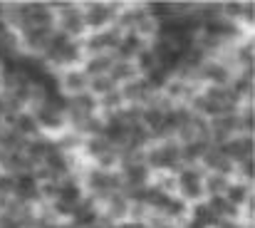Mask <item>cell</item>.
Listing matches in <instances>:
<instances>
[{
  "label": "cell",
  "mask_w": 255,
  "mask_h": 228,
  "mask_svg": "<svg viewBox=\"0 0 255 228\" xmlns=\"http://www.w3.org/2000/svg\"><path fill=\"white\" fill-rule=\"evenodd\" d=\"M176 186L178 191L186 196V199H201L203 196V179L196 169H181L178 176H176Z\"/></svg>",
  "instance_id": "1"
},
{
  "label": "cell",
  "mask_w": 255,
  "mask_h": 228,
  "mask_svg": "<svg viewBox=\"0 0 255 228\" xmlns=\"http://www.w3.org/2000/svg\"><path fill=\"white\" fill-rule=\"evenodd\" d=\"M12 194L20 199V201H30L40 194V181L32 171H17L12 176Z\"/></svg>",
  "instance_id": "2"
},
{
  "label": "cell",
  "mask_w": 255,
  "mask_h": 228,
  "mask_svg": "<svg viewBox=\"0 0 255 228\" xmlns=\"http://www.w3.org/2000/svg\"><path fill=\"white\" fill-rule=\"evenodd\" d=\"M178 159H181V149L171 142H164L161 147L149 152V164L154 169H173L178 164Z\"/></svg>",
  "instance_id": "3"
},
{
  "label": "cell",
  "mask_w": 255,
  "mask_h": 228,
  "mask_svg": "<svg viewBox=\"0 0 255 228\" xmlns=\"http://www.w3.org/2000/svg\"><path fill=\"white\" fill-rule=\"evenodd\" d=\"M141 50H144V37H141L136 30H129V32L122 35L119 42H117V52H119L122 62H127L129 57H136Z\"/></svg>",
  "instance_id": "4"
},
{
  "label": "cell",
  "mask_w": 255,
  "mask_h": 228,
  "mask_svg": "<svg viewBox=\"0 0 255 228\" xmlns=\"http://www.w3.org/2000/svg\"><path fill=\"white\" fill-rule=\"evenodd\" d=\"M112 15H114V5L92 2V5H87V12L82 15V17H85V25L94 27V30H99V27H104V25L112 20Z\"/></svg>",
  "instance_id": "5"
},
{
  "label": "cell",
  "mask_w": 255,
  "mask_h": 228,
  "mask_svg": "<svg viewBox=\"0 0 255 228\" xmlns=\"http://www.w3.org/2000/svg\"><path fill=\"white\" fill-rule=\"evenodd\" d=\"M221 152L226 154L228 159L246 161V159H251V156H253V139H251V137H236V139L226 142Z\"/></svg>",
  "instance_id": "6"
},
{
  "label": "cell",
  "mask_w": 255,
  "mask_h": 228,
  "mask_svg": "<svg viewBox=\"0 0 255 228\" xmlns=\"http://www.w3.org/2000/svg\"><path fill=\"white\" fill-rule=\"evenodd\" d=\"M62 15H60V22H62V30L60 32H65L67 37L70 35H80L82 30H85V17H82V12H77L72 5H62Z\"/></svg>",
  "instance_id": "7"
},
{
  "label": "cell",
  "mask_w": 255,
  "mask_h": 228,
  "mask_svg": "<svg viewBox=\"0 0 255 228\" xmlns=\"http://www.w3.org/2000/svg\"><path fill=\"white\" fill-rule=\"evenodd\" d=\"M70 109H72V114L75 117H92L94 112H97V97L94 94H89V92H80V94H75L72 99H70Z\"/></svg>",
  "instance_id": "8"
},
{
  "label": "cell",
  "mask_w": 255,
  "mask_h": 228,
  "mask_svg": "<svg viewBox=\"0 0 255 228\" xmlns=\"http://www.w3.org/2000/svg\"><path fill=\"white\" fill-rule=\"evenodd\" d=\"M55 196H57V201H62V204H70V206H80V199H82V186L77 184V181H62V184H57L55 186Z\"/></svg>",
  "instance_id": "9"
},
{
  "label": "cell",
  "mask_w": 255,
  "mask_h": 228,
  "mask_svg": "<svg viewBox=\"0 0 255 228\" xmlns=\"http://www.w3.org/2000/svg\"><path fill=\"white\" fill-rule=\"evenodd\" d=\"M238 129V119L236 114H221V117H213V137L221 142V139H228L231 132Z\"/></svg>",
  "instance_id": "10"
},
{
  "label": "cell",
  "mask_w": 255,
  "mask_h": 228,
  "mask_svg": "<svg viewBox=\"0 0 255 228\" xmlns=\"http://www.w3.org/2000/svg\"><path fill=\"white\" fill-rule=\"evenodd\" d=\"M89 186H92L94 191L107 194V191H112V189L119 186V179H117L114 174H109V171H92V174H89Z\"/></svg>",
  "instance_id": "11"
},
{
  "label": "cell",
  "mask_w": 255,
  "mask_h": 228,
  "mask_svg": "<svg viewBox=\"0 0 255 228\" xmlns=\"http://www.w3.org/2000/svg\"><path fill=\"white\" fill-rule=\"evenodd\" d=\"M218 224H221V219H216L208 206H196L191 211V228H213Z\"/></svg>",
  "instance_id": "12"
},
{
  "label": "cell",
  "mask_w": 255,
  "mask_h": 228,
  "mask_svg": "<svg viewBox=\"0 0 255 228\" xmlns=\"http://www.w3.org/2000/svg\"><path fill=\"white\" fill-rule=\"evenodd\" d=\"M50 27H27L25 30V45L27 47H32V50H42V47H47V42H50Z\"/></svg>",
  "instance_id": "13"
},
{
  "label": "cell",
  "mask_w": 255,
  "mask_h": 228,
  "mask_svg": "<svg viewBox=\"0 0 255 228\" xmlns=\"http://www.w3.org/2000/svg\"><path fill=\"white\" fill-rule=\"evenodd\" d=\"M97 209L92 206V204H82V206H75V211H72V221H75V226H82V228H92L97 226Z\"/></svg>",
  "instance_id": "14"
},
{
  "label": "cell",
  "mask_w": 255,
  "mask_h": 228,
  "mask_svg": "<svg viewBox=\"0 0 255 228\" xmlns=\"http://www.w3.org/2000/svg\"><path fill=\"white\" fill-rule=\"evenodd\" d=\"M32 117H35L37 127H42V129H52V132H55V129H60V127H62V122H65V119H62V114H57V112H52V109H47V107H40Z\"/></svg>",
  "instance_id": "15"
},
{
  "label": "cell",
  "mask_w": 255,
  "mask_h": 228,
  "mask_svg": "<svg viewBox=\"0 0 255 228\" xmlns=\"http://www.w3.org/2000/svg\"><path fill=\"white\" fill-rule=\"evenodd\" d=\"M124 176L131 186H144L146 179H149V166H144L141 161H131L124 166Z\"/></svg>",
  "instance_id": "16"
},
{
  "label": "cell",
  "mask_w": 255,
  "mask_h": 228,
  "mask_svg": "<svg viewBox=\"0 0 255 228\" xmlns=\"http://www.w3.org/2000/svg\"><path fill=\"white\" fill-rule=\"evenodd\" d=\"M15 134L20 137H35L37 132H40V127H37V122H35V117L32 114H27V112H20L17 117H15Z\"/></svg>",
  "instance_id": "17"
},
{
  "label": "cell",
  "mask_w": 255,
  "mask_h": 228,
  "mask_svg": "<svg viewBox=\"0 0 255 228\" xmlns=\"http://www.w3.org/2000/svg\"><path fill=\"white\" fill-rule=\"evenodd\" d=\"M117 42H119V35L114 30H109V32H97L87 45H89V50H94L99 55V50H112V47H117Z\"/></svg>",
  "instance_id": "18"
},
{
  "label": "cell",
  "mask_w": 255,
  "mask_h": 228,
  "mask_svg": "<svg viewBox=\"0 0 255 228\" xmlns=\"http://www.w3.org/2000/svg\"><path fill=\"white\" fill-rule=\"evenodd\" d=\"M201 75L206 79L213 82V87H221L228 82V70L221 65V62H208V65H201Z\"/></svg>",
  "instance_id": "19"
},
{
  "label": "cell",
  "mask_w": 255,
  "mask_h": 228,
  "mask_svg": "<svg viewBox=\"0 0 255 228\" xmlns=\"http://www.w3.org/2000/svg\"><path fill=\"white\" fill-rule=\"evenodd\" d=\"M87 82H89V79H87L85 72H80V70H70L67 77L60 79V87H67L72 94H80V92H85Z\"/></svg>",
  "instance_id": "20"
},
{
  "label": "cell",
  "mask_w": 255,
  "mask_h": 228,
  "mask_svg": "<svg viewBox=\"0 0 255 228\" xmlns=\"http://www.w3.org/2000/svg\"><path fill=\"white\" fill-rule=\"evenodd\" d=\"M144 82H146V87L149 89H166L171 84V75L164 70V67H154L151 72H146V77H144Z\"/></svg>",
  "instance_id": "21"
},
{
  "label": "cell",
  "mask_w": 255,
  "mask_h": 228,
  "mask_svg": "<svg viewBox=\"0 0 255 228\" xmlns=\"http://www.w3.org/2000/svg\"><path fill=\"white\" fill-rule=\"evenodd\" d=\"M208 209L213 211V216L218 219V216H236V206L223 196V194H218V196H211V201H208Z\"/></svg>",
  "instance_id": "22"
},
{
  "label": "cell",
  "mask_w": 255,
  "mask_h": 228,
  "mask_svg": "<svg viewBox=\"0 0 255 228\" xmlns=\"http://www.w3.org/2000/svg\"><path fill=\"white\" fill-rule=\"evenodd\" d=\"M134 75H136V67L134 65H129V62H114L107 77L117 84V82H131Z\"/></svg>",
  "instance_id": "23"
},
{
  "label": "cell",
  "mask_w": 255,
  "mask_h": 228,
  "mask_svg": "<svg viewBox=\"0 0 255 228\" xmlns=\"http://www.w3.org/2000/svg\"><path fill=\"white\" fill-rule=\"evenodd\" d=\"M42 161H45V166H47V171H50V174H65V171H67V156L60 152L57 147L47 154Z\"/></svg>",
  "instance_id": "24"
},
{
  "label": "cell",
  "mask_w": 255,
  "mask_h": 228,
  "mask_svg": "<svg viewBox=\"0 0 255 228\" xmlns=\"http://www.w3.org/2000/svg\"><path fill=\"white\" fill-rule=\"evenodd\" d=\"M208 152V144L203 139H188L186 147L181 149V159L186 161H196V159H203V154Z\"/></svg>",
  "instance_id": "25"
},
{
  "label": "cell",
  "mask_w": 255,
  "mask_h": 228,
  "mask_svg": "<svg viewBox=\"0 0 255 228\" xmlns=\"http://www.w3.org/2000/svg\"><path fill=\"white\" fill-rule=\"evenodd\" d=\"M112 65H114V60H112V57H107V55H94V57L87 62L85 75L99 77L102 72H109V70H112Z\"/></svg>",
  "instance_id": "26"
},
{
  "label": "cell",
  "mask_w": 255,
  "mask_h": 228,
  "mask_svg": "<svg viewBox=\"0 0 255 228\" xmlns=\"http://www.w3.org/2000/svg\"><path fill=\"white\" fill-rule=\"evenodd\" d=\"M52 149H55L52 142H47V139H32L27 144V156H30V161H37V159H45Z\"/></svg>",
  "instance_id": "27"
},
{
  "label": "cell",
  "mask_w": 255,
  "mask_h": 228,
  "mask_svg": "<svg viewBox=\"0 0 255 228\" xmlns=\"http://www.w3.org/2000/svg\"><path fill=\"white\" fill-rule=\"evenodd\" d=\"M146 10H149V20L166 22L171 17H176V15H173V5H169V2H151Z\"/></svg>",
  "instance_id": "28"
},
{
  "label": "cell",
  "mask_w": 255,
  "mask_h": 228,
  "mask_svg": "<svg viewBox=\"0 0 255 228\" xmlns=\"http://www.w3.org/2000/svg\"><path fill=\"white\" fill-rule=\"evenodd\" d=\"M236 209L241 206V204H246L248 201V186H243V184H228V189H226V194H223Z\"/></svg>",
  "instance_id": "29"
},
{
  "label": "cell",
  "mask_w": 255,
  "mask_h": 228,
  "mask_svg": "<svg viewBox=\"0 0 255 228\" xmlns=\"http://www.w3.org/2000/svg\"><path fill=\"white\" fill-rule=\"evenodd\" d=\"M89 87H92V92L89 94H109V92H114V82L109 79L107 75H99V77H92L89 79Z\"/></svg>",
  "instance_id": "30"
},
{
  "label": "cell",
  "mask_w": 255,
  "mask_h": 228,
  "mask_svg": "<svg viewBox=\"0 0 255 228\" xmlns=\"http://www.w3.org/2000/svg\"><path fill=\"white\" fill-rule=\"evenodd\" d=\"M154 67H156V57H154L151 50L144 47V50L136 55V72H144V75H146V72H151Z\"/></svg>",
  "instance_id": "31"
},
{
  "label": "cell",
  "mask_w": 255,
  "mask_h": 228,
  "mask_svg": "<svg viewBox=\"0 0 255 228\" xmlns=\"http://www.w3.org/2000/svg\"><path fill=\"white\" fill-rule=\"evenodd\" d=\"M208 191H211V196H218L221 191L226 194V189H228V181H226V176H221V174H213V176H208ZM203 186V189H206Z\"/></svg>",
  "instance_id": "32"
},
{
  "label": "cell",
  "mask_w": 255,
  "mask_h": 228,
  "mask_svg": "<svg viewBox=\"0 0 255 228\" xmlns=\"http://www.w3.org/2000/svg\"><path fill=\"white\" fill-rule=\"evenodd\" d=\"M107 149H109V144H107L99 134H97V137H89V142H87V152L92 154V156H97V159H99V156H104V154H107Z\"/></svg>",
  "instance_id": "33"
},
{
  "label": "cell",
  "mask_w": 255,
  "mask_h": 228,
  "mask_svg": "<svg viewBox=\"0 0 255 228\" xmlns=\"http://www.w3.org/2000/svg\"><path fill=\"white\" fill-rule=\"evenodd\" d=\"M183 211H186V204H183L181 199H176V196H171L169 204H166V209H164L166 216H181Z\"/></svg>",
  "instance_id": "34"
},
{
  "label": "cell",
  "mask_w": 255,
  "mask_h": 228,
  "mask_svg": "<svg viewBox=\"0 0 255 228\" xmlns=\"http://www.w3.org/2000/svg\"><path fill=\"white\" fill-rule=\"evenodd\" d=\"M248 92H251V72H246L241 79H236V92L233 94L238 97V94H248Z\"/></svg>",
  "instance_id": "35"
},
{
  "label": "cell",
  "mask_w": 255,
  "mask_h": 228,
  "mask_svg": "<svg viewBox=\"0 0 255 228\" xmlns=\"http://www.w3.org/2000/svg\"><path fill=\"white\" fill-rule=\"evenodd\" d=\"M122 99H124V97H122V92H117V89H114V92L104 94L102 104H104V107H117V104H122Z\"/></svg>",
  "instance_id": "36"
},
{
  "label": "cell",
  "mask_w": 255,
  "mask_h": 228,
  "mask_svg": "<svg viewBox=\"0 0 255 228\" xmlns=\"http://www.w3.org/2000/svg\"><path fill=\"white\" fill-rule=\"evenodd\" d=\"M12 194V176L10 174H0V196Z\"/></svg>",
  "instance_id": "37"
},
{
  "label": "cell",
  "mask_w": 255,
  "mask_h": 228,
  "mask_svg": "<svg viewBox=\"0 0 255 228\" xmlns=\"http://www.w3.org/2000/svg\"><path fill=\"white\" fill-rule=\"evenodd\" d=\"M72 211H75V206L62 204V201H55V214H60V216H72Z\"/></svg>",
  "instance_id": "38"
},
{
  "label": "cell",
  "mask_w": 255,
  "mask_h": 228,
  "mask_svg": "<svg viewBox=\"0 0 255 228\" xmlns=\"http://www.w3.org/2000/svg\"><path fill=\"white\" fill-rule=\"evenodd\" d=\"M112 211H114V214H127V201H124L122 196H114V199H112Z\"/></svg>",
  "instance_id": "39"
},
{
  "label": "cell",
  "mask_w": 255,
  "mask_h": 228,
  "mask_svg": "<svg viewBox=\"0 0 255 228\" xmlns=\"http://www.w3.org/2000/svg\"><path fill=\"white\" fill-rule=\"evenodd\" d=\"M0 228H22V226H20V221L12 219V216H0Z\"/></svg>",
  "instance_id": "40"
},
{
  "label": "cell",
  "mask_w": 255,
  "mask_h": 228,
  "mask_svg": "<svg viewBox=\"0 0 255 228\" xmlns=\"http://www.w3.org/2000/svg\"><path fill=\"white\" fill-rule=\"evenodd\" d=\"M241 127H243L246 132H251V129H253V114H251V112H248V114H243V119H238V129H241Z\"/></svg>",
  "instance_id": "41"
},
{
  "label": "cell",
  "mask_w": 255,
  "mask_h": 228,
  "mask_svg": "<svg viewBox=\"0 0 255 228\" xmlns=\"http://www.w3.org/2000/svg\"><path fill=\"white\" fill-rule=\"evenodd\" d=\"M241 171L246 174V179H251V176H253V159H246V161H241Z\"/></svg>",
  "instance_id": "42"
},
{
  "label": "cell",
  "mask_w": 255,
  "mask_h": 228,
  "mask_svg": "<svg viewBox=\"0 0 255 228\" xmlns=\"http://www.w3.org/2000/svg\"><path fill=\"white\" fill-rule=\"evenodd\" d=\"M124 228H146V226H144V224H127Z\"/></svg>",
  "instance_id": "43"
},
{
  "label": "cell",
  "mask_w": 255,
  "mask_h": 228,
  "mask_svg": "<svg viewBox=\"0 0 255 228\" xmlns=\"http://www.w3.org/2000/svg\"><path fill=\"white\" fill-rule=\"evenodd\" d=\"M159 228H173V226H169V224H159Z\"/></svg>",
  "instance_id": "44"
},
{
  "label": "cell",
  "mask_w": 255,
  "mask_h": 228,
  "mask_svg": "<svg viewBox=\"0 0 255 228\" xmlns=\"http://www.w3.org/2000/svg\"><path fill=\"white\" fill-rule=\"evenodd\" d=\"M92 228H99V226H92Z\"/></svg>",
  "instance_id": "45"
}]
</instances>
